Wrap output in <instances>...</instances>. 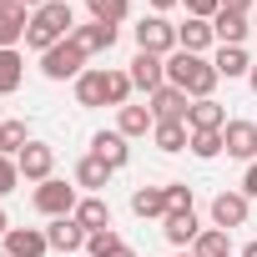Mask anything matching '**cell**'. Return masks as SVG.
Returning a JSON list of instances; mask_svg holds the SVG:
<instances>
[{
    "label": "cell",
    "mask_w": 257,
    "mask_h": 257,
    "mask_svg": "<svg viewBox=\"0 0 257 257\" xmlns=\"http://www.w3.org/2000/svg\"><path fill=\"white\" fill-rule=\"evenodd\" d=\"M167 207L172 212H192V187L187 182H167Z\"/></svg>",
    "instance_id": "obj_34"
},
{
    "label": "cell",
    "mask_w": 257,
    "mask_h": 257,
    "mask_svg": "<svg viewBox=\"0 0 257 257\" xmlns=\"http://www.w3.org/2000/svg\"><path fill=\"white\" fill-rule=\"evenodd\" d=\"M212 31H217V46H247V36H252L247 16H232V11H217L212 16Z\"/></svg>",
    "instance_id": "obj_21"
},
{
    "label": "cell",
    "mask_w": 257,
    "mask_h": 257,
    "mask_svg": "<svg viewBox=\"0 0 257 257\" xmlns=\"http://www.w3.org/2000/svg\"><path fill=\"white\" fill-rule=\"evenodd\" d=\"M76 106H86V111L106 106V71H81L76 76Z\"/></svg>",
    "instance_id": "obj_23"
},
{
    "label": "cell",
    "mask_w": 257,
    "mask_h": 257,
    "mask_svg": "<svg viewBox=\"0 0 257 257\" xmlns=\"http://www.w3.org/2000/svg\"><path fill=\"white\" fill-rule=\"evenodd\" d=\"M111 177H116V172H111L101 157H81V162H76V187H86V197H101Z\"/></svg>",
    "instance_id": "obj_19"
},
{
    "label": "cell",
    "mask_w": 257,
    "mask_h": 257,
    "mask_svg": "<svg viewBox=\"0 0 257 257\" xmlns=\"http://www.w3.org/2000/svg\"><path fill=\"white\" fill-rule=\"evenodd\" d=\"M217 66L207 61V56H192V51H172L167 56V86H177V91H187L192 101H207L212 91H217Z\"/></svg>",
    "instance_id": "obj_2"
},
{
    "label": "cell",
    "mask_w": 257,
    "mask_h": 257,
    "mask_svg": "<svg viewBox=\"0 0 257 257\" xmlns=\"http://www.w3.org/2000/svg\"><path fill=\"white\" fill-rule=\"evenodd\" d=\"M0 126H6V116H0Z\"/></svg>",
    "instance_id": "obj_47"
},
{
    "label": "cell",
    "mask_w": 257,
    "mask_h": 257,
    "mask_svg": "<svg viewBox=\"0 0 257 257\" xmlns=\"http://www.w3.org/2000/svg\"><path fill=\"white\" fill-rule=\"evenodd\" d=\"M51 242H46V227H11L6 232V257H46Z\"/></svg>",
    "instance_id": "obj_10"
},
{
    "label": "cell",
    "mask_w": 257,
    "mask_h": 257,
    "mask_svg": "<svg viewBox=\"0 0 257 257\" xmlns=\"http://www.w3.org/2000/svg\"><path fill=\"white\" fill-rule=\"evenodd\" d=\"M86 227L76 222V217H56L51 227H46V242H51V252H86Z\"/></svg>",
    "instance_id": "obj_9"
},
{
    "label": "cell",
    "mask_w": 257,
    "mask_h": 257,
    "mask_svg": "<svg viewBox=\"0 0 257 257\" xmlns=\"http://www.w3.org/2000/svg\"><path fill=\"white\" fill-rule=\"evenodd\" d=\"M177 257H197V252H177Z\"/></svg>",
    "instance_id": "obj_45"
},
{
    "label": "cell",
    "mask_w": 257,
    "mask_h": 257,
    "mask_svg": "<svg viewBox=\"0 0 257 257\" xmlns=\"http://www.w3.org/2000/svg\"><path fill=\"white\" fill-rule=\"evenodd\" d=\"M147 106H152V116H157V121H187L192 96H187V91H177V86H162V91H152V96H147Z\"/></svg>",
    "instance_id": "obj_12"
},
{
    "label": "cell",
    "mask_w": 257,
    "mask_h": 257,
    "mask_svg": "<svg viewBox=\"0 0 257 257\" xmlns=\"http://www.w3.org/2000/svg\"><path fill=\"white\" fill-rule=\"evenodd\" d=\"M26 81V56L21 51H0V96H16Z\"/></svg>",
    "instance_id": "obj_27"
},
{
    "label": "cell",
    "mask_w": 257,
    "mask_h": 257,
    "mask_svg": "<svg viewBox=\"0 0 257 257\" xmlns=\"http://www.w3.org/2000/svg\"><path fill=\"white\" fill-rule=\"evenodd\" d=\"M227 257H232V252H227Z\"/></svg>",
    "instance_id": "obj_49"
},
{
    "label": "cell",
    "mask_w": 257,
    "mask_h": 257,
    "mask_svg": "<svg viewBox=\"0 0 257 257\" xmlns=\"http://www.w3.org/2000/svg\"><path fill=\"white\" fill-rule=\"evenodd\" d=\"M147 6H152V16H167L172 6H182V0H147Z\"/></svg>",
    "instance_id": "obj_39"
},
{
    "label": "cell",
    "mask_w": 257,
    "mask_h": 257,
    "mask_svg": "<svg viewBox=\"0 0 257 257\" xmlns=\"http://www.w3.org/2000/svg\"><path fill=\"white\" fill-rule=\"evenodd\" d=\"M81 71H86V51H81L76 41H61V46H51V51L41 56V76H46V81H71V86H76Z\"/></svg>",
    "instance_id": "obj_4"
},
{
    "label": "cell",
    "mask_w": 257,
    "mask_h": 257,
    "mask_svg": "<svg viewBox=\"0 0 257 257\" xmlns=\"http://www.w3.org/2000/svg\"><path fill=\"white\" fill-rule=\"evenodd\" d=\"M212 227H222V232L247 227V197H242V192H222V197L212 202Z\"/></svg>",
    "instance_id": "obj_16"
},
{
    "label": "cell",
    "mask_w": 257,
    "mask_h": 257,
    "mask_svg": "<svg viewBox=\"0 0 257 257\" xmlns=\"http://www.w3.org/2000/svg\"><path fill=\"white\" fill-rule=\"evenodd\" d=\"M187 6V16H197V21H212L217 11H222V0H182Z\"/></svg>",
    "instance_id": "obj_36"
},
{
    "label": "cell",
    "mask_w": 257,
    "mask_h": 257,
    "mask_svg": "<svg viewBox=\"0 0 257 257\" xmlns=\"http://www.w3.org/2000/svg\"><path fill=\"white\" fill-rule=\"evenodd\" d=\"M237 257H257V242H247V247H242V252H237Z\"/></svg>",
    "instance_id": "obj_42"
},
{
    "label": "cell",
    "mask_w": 257,
    "mask_h": 257,
    "mask_svg": "<svg viewBox=\"0 0 257 257\" xmlns=\"http://www.w3.org/2000/svg\"><path fill=\"white\" fill-rule=\"evenodd\" d=\"M16 6H26V11H31V16H36V11H41V6H51V0H16Z\"/></svg>",
    "instance_id": "obj_40"
},
{
    "label": "cell",
    "mask_w": 257,
    "mask_h": 257,
    "mask_svg": "<svg viewBox=\"0 0 257 257\" xmlns=\"http://www.w3.org/2000/svg\"><path fill=\"white\" fill-rule=\"evenodd\" d=\"M91 157H101L111 172H121L126 162H132V142H126L121 132H96L91 137Z\"/></svg>",
    "instance_id": "obj_11"
},
{
    "label": "cell",
    "mask_w": 257,
    "mask_h": 257,
    "mask_svg": "<svg viewBox=\"0 0 257 257\" xmlns=\"http://www.w3.org/2000/svg\"><path fill=\"white\" fill-rule=\"evenodd\" d=\"M71 31H76V11H71V0H51V6H41V11L31 16V26H26V51L46 56L51 46L71 41Z\"/></svg>",
    "instance_id": "obj_1"
},
{
    "label": "cell",
    "mask_w": 257,
    "mask_h": 257,
    "mask_svg": "<svg viewBox=\"0 0 257 257\" xmlns=\"http://www.w3.org/2000/svg\"><path fill=\"white\" fill-rule=\"evenodd\" d=\"M152 142H157V152L177 157V152H187L192 132H187V121H157V132H152Z\"/></svg>",
    "instance_id": "obj_25"
},
{
    "label": "cell",
    "mask_w": 257,
    "mask_h": 257,
    "mask_svg": "<svg viewBox=\"0 0 257 257\" xmlns=\"http://www.w3.org/2000/svg\"><path fill=\"white\" fill-rule=\"evenodd\" d=\"M192 252H197V257H227L232 247H227V232H222V227H202V237L192 242Z\"/></svg>",
    "instance_id": "obj_32"
},
{
    "label": "cell",
    "mask_w": 257,
    "mask_h": 257,
    "mask_svg": "<svg viewBox=\"0 0 257 257\" xmlns=\"http://www.w3.org/2000/svg\"><path fill=\"white\" fill-rule=\"evenodd\" d=\"M16 167H21L26 182L41 187V182H51V172H56V147H51V142H31V147L16 157Z\"/></svg>",
    "instance_id": "obj_8"
},
{
    "label": "cell",
    "mask_w": 257,
    "mask_h": 257,
    "mask_svg": "<svg viewBox=\"0 0 257 257\" xmlns=\"http://www.w3.org/2000/svg\"><path fill=\"white\" fill-rule=\"evenodd\" d=\"M222 11H232V16H247V11H252V0H222Z\"/></svg>",
    "instance_id": "obj_38"
},
{
    "label": "cell",
    "mask_w": 257,
    "mask_h": 257,
    "mask_svg": "<svg viewBox=\"0 0 257 257\" xmlns=\"http://www.w3.org/2000/svg\"><path fill=\"white\" fill-rule=\"evenodd\" d=\"M0 6H11V0H0Z\"/></svg>",
    "instance_id": "obj_46"
},
{
    "label": "cell",
    "mask_w": 257,
    "mask_h": 257,
    "mask_svg": "<svg viewBox=\"0 0 257 257\" xmlns=\"http://www.w3.org/2000/svg\"><path fill=\"white\" fill-rule=\"evenodd\" d=\"M26 26H31V11L26 6H0V51H21V41H26Z\"/></svg>",
    "instance_id": "obj_14"
},
{
    "label": "cell",
    "mask_w": 257,
    "mask_h": 257,
    "mask_svg": "<svg viewBox=\"0 0 257 257\" xmlns=\"http://www.w3.org/2000/svg\"><path fill=\"white\" fill-rule=\"evenodd\" d=\"M132 36H137V51H147V56H172V51H182L177 26H172L167 16H147Z\"/></svg>",
    "instance_id": "obj_5"
},
{
    "label": "cell",
    "mask_w": 257,
    "mask_h": 257,
    "mask_svg": "<svg viewBox=\"0 0 257 257\" xmlns=\"http://www.w3.org/2000/svg\"><path fill=\"white\" fill-rule=\"evenodd\" d=\"M126 76H132V86L137 91H162L167 86V56H147V51H137L132 56V66H126Z\"/></svg>",
    "instance_id": "obj_7"
},
{
    "label": "cell",
    "mask_w": 257,
    "mask_h": 257,
    "mask_svg": "<svg viewBox=\"0 0 257 257\" xmlns=\"http://www.w3.org/2000/svg\"><path fill=\"white\" fill-rule=\"evenodd\" d=\"M222 142H227V157H232V162H257V121L232 116V121L222 126Z\"/></svg>",
    "instance_id": "obj_6"
},
{
    "label": "cell",
    "mask_w": 257,
    "mask_h": 257,
    "mask_svg": "<svg viewBox=\"0 0 257 257\" xmlns=\"http://www.w3.org/2000/svg\"><path fill=\"white\" fill-rule=\"evenodd\" d=\"M237 192H242L247 202L257 197V162H247V172H242V187H237Z\"/></svg>",
    "instance_id": "obj_37"
},
{
    "label": "cell",
    "mask_w": 257,
    "mask_h": 257,
    "mask_svg": "<svg viewBox=\"0 0 257 257\" xmlns=\"http://www.w3.org/2000/svg\"><path fill=\"white\" fill-rule=\"evenodd\" d=\"M31 142H36V137H31L26 121H6V126H0V157H21Z\"/></svg>",
    "instance_id": "obj_28"
},
{
    "label": "cell",
    "mask_w": 257,
    "mask_h": 257,
    "mask_svg": "<svg viewBox=\"0 0 257 257\" xmlns=\"http://www.w3.org/2000/svg\"><path fill=\"white\" fill-rule=\"evenodd\" d=\"M86 11H91V21H101V26H116V31H121V21L132 16V0H86Z\"/></svg>",
    "instance_id": "obj_29"
},
{
    "label": "cell",
    "mask_w": 257,
    "mask_h": 257,
    "mask_svg": "<svg viewBox=\"0 0 257 257\" xmlns=\"http://www.w3.org/2000/svg\"><path fill=\"white\" fill-rule=\"evenodd\" d=\"M132 91H137V86H132L126 71H106V106H116V111L132 106Z\"/></svg>",
    "instance_id": "obj_31"
},
{
    "label": "cell",
    "mask_w": 257,
    "mask_h": 257,
    "mask_svg": "<svg viewBox=\"0 0 257 257\" xmlns=\"http://www.w3.org/2000/svg\"><path fill=\"white\" fill-rule=\"evenodd\" d=\"M0 257H6V252H0Z\"/></svg>",
    "instance_id": "obj_48"
},
{
    "label": "cell",
    "mask_w": 257,
    "mask_h": 257,
    "mask_svg": "<svg viewBox=\"0 0 257 257\" xmlns=\"http://www.w3.org/2000/svg\"><path fill=\"white\" fill-rule=\"evenodd\" d=\"M16 187H21V167H16V157H0V197L16 192Z\"/></svg>",
    "instance_id": "obj_35"
},
{
    "label": "cell",
    "mask_w": 257,
    "mask_h": 257,
    "mask_svg": "<svg viewBox=\"0 0 257 257\" xmlns=\"http://www.w3.org/2000/svg\"><path fill=\"white\" fill-rule=\"evenodd\" d=\"M177 41H182V51H192V56H207V51L217 46V31H212V21H197V16H187V21L177 26Z\"/></svg>",
    "instance_id": "obj_15"
},
{
    "label": "cell",
    "mask_w": 257,
    "mask_h": 257,
    "mask_svg": "<svg viewBox=\"0 0 257 257\" xmlns=\"http://www.w3.org/2000/svg\"><path fill=\"white\" fill-rule=\"evenodd\" d=\"M187 152H192L197 162H217V157L227 152V142H222V132H192V142H187Z\"/></svg>",
    "instance_id": "obj_30"
},
{
    "label": "cell",
    "mask_w": 257,
    "mask_h": 257,
    "mask_svg": "<svg viewBox=\"0 0 257 257\" xmlns=\"http://www.w3.org/2000/svg\"><path fill=\"white\" fill-rule=\"evenodd\" d=\"M162 232H167L172 247L192 252V242L202 237V222H197V212H167V217H162Z\"/></svg>",
    "instance_id": "obj_13"
},
{
    "label": "cell",
    "mask_w": 257,
    "mask_h": 257,
    "mask_svg": "<svg viewBox=\"0 0 257 257\" xmlns=\"http://www.w3.org/2000/svg\"><path fill=\"white\" fill-rule=\"evenodd\" d=\"M222 126H227V111H222L212 96L187 106V132H222Z\"/></svg>",
    "instance_id": "obj_20"
},
{
    "label": "cell",
    "mask_w": 257,
    "mask_h": 257,
    "mask_svg": "<svg viewBox=\"0 0 257 257\" xmlns=\"http://www.w3.org/2000/svg\"><path fill=\"white\" fill-rule=\"evenodd\" d=\"M121 247H126V242H121V232H116V227H106V232H91V237H86V252H91V257H116Z\"/></svg>",
    "instance_id": "obj_33"
},
{
    "label": "cell",
    "mask_w": 257,
    "mask_h": 257,
    "mask_svg": "<svg viewBox=\"0 0 257 257\" xmlns=\"http://www.w3.org/2000/svg\"><path fill=\"white\" fill-rule=\"evenodd\" d=\"M116 36H121V31H116V26H101V21H86V26H76V31H71V41H76L86 56L111 51V46H116Z\"/></svg>",
    "instance_id": "obj_17"
},
{
    "label": "cell",
    "mask_w": 257,
    "mask_h": 257,
    "mask_svg": "<svg viewBox=\"0 0 257 257\" xmlns=\"http://www.w3.org/2000/svg\"><path fill=\"white\" fill-rule=\"evenodd\" d=\"M116 257H137V252H132V247H121V252H116Z\"/></svg>",
    "instance_id": "obj_44"
},
{
    "label": "cell",
    "mask_w": 257,
    "mask_h": 257,
    "mask_svg": "<svg viewBox=\"0 0 257 257\" xmlns=\"http://www.w3.org/2000/svg\"><path fill=\"white\" fill-rule=\"evenodd\" d=\"M247 81H252V91H257V61H252V76H247Z\"/></svg>",
    "instance_id": "obj_43"
},
{
    "label": "cell",
    "mask_w": 257,
    "mask_h": 257,
    "mask_svg": "<svg viewBox=\"0 0 257 257\" xmlns=\"http://www.w3.org/2000/svg\"><path fill=\"white\" fill-rule=\"evenodd\" d=\"M6 232H11V217H6V207H0V242H6Z\"/></svg>",
    "instance_id": "obj_41"
},
{
    "label": "cell",
    "mask_w": 257,
    "mask_h": 257,
    "mask_svg": "<svg viewBox=\"0 0 257 257\" xmlns=\"http://www.w3.org/2000/svg\"><path fill=\"white\" fill-rule=\"evenodd\" d=\"M132 212L137 217H167L172 207H167V182L162 187H137L132 192Z\"/></svg>",
    "instance_id": "obj_26"
},
{
    "label": "cell",
    "mask_w": 257,
    "mask_h": 257,
    "mask_svg": "<svg viewBox=\"0 0 257 257\" xmlns=\"http://www.w3.org/2000/svg\"><path fill=\"white\" fill-rule=\"evenodd\" d=\"M76 222H81L86 232H106V227H116L106 197H81V202H76Z\"/></svg>",
    "instance_id": "obj_24"
},
{
    "label": "cell",
    "mask_w": 257,
    "mask_h": 257,
    "mask_svg": "<svg viewBox=\"0 0 257 257\" xmlns=\"http://www.w3.org/2000/svg\"><path fill=\"white\" fill-rule=\"evenodd\" d=\"M76 202H81V192H76V182H41L36 192H31V207L46 217V222H56V217H76Z\"/></svg>",
    "instance_id": "obj_3"
},
{
    "label": "cell",
    "mask_w": 257,
    "mask_h": 257,
    "mask_svg": "<svg viewBox=\"0 0 257 257\" xmlns=\"http://www.w3.org/2000/svg\"><path fill=\"white\" fill-rule=\"evenodd\" d=\"M212 66H217V76H227V81H242V76H252V56H247L242 46H217Z\"/></svg>",
    "instance_id": "obj_22"
},
{
    "label": "cell",
    "mask_w": 257,
    "mask_h": 257,
    "mask_svg": "<svg viewBox=\"0 0 257 257\" xmlns=\"http://www.w3.org/2000/svg\"><path fill=\"white\" fill-rule=\"evenodd\" d=\"M116 132H121L126 142H137V137L157 132V116H152V106H121V111H116Z\"/></svg>",
    "instance_id": "obj_18"
}]
</instances>
